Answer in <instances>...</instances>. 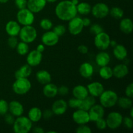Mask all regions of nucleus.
Segmentation results:
<instances>
[{
  "label": "nucleus",
  "instance_id": "c03bdc74",
  "mask_svg": "<svg viewBox=\"0 0 133 133\" xmlns=\"http://www.w3.org/2000/svg\"><path fill=\"white\" fill-rule=\"evenodd\" d=\"M79 101H80V99H78L75 97H74V98L70 99L67 103L70 107L72 108V109H77L78 106H79Z\"/></svg>",
  "mask_w": 133,
  "mask_h": 133
},
{
  "label": "nucleus",
  "instance_id": "423d86ee",
  "mask_svg": "<svg viewBox=\"0 0 133 133\" xmlns=\"http://www.w3.org/2000/svg\"><path fill=\"white\" fill-rule=\"evenodd\" d=\"M16 19L22 25H31L35 22V14L27 8L19 9L17 12Z\"/></svg>",
  "mask_w": 133,
  "mask_h": 133
},
{
  "label": "nucleus",
  "instance_id": "680f3d73",
  "mask_svg": "<svg viewBox=\"0 0 133 133\" xmlns=\"http://www.w3.org/2000/svg\"><path fill=\"white\" fill-rule=\"evenodd\" d=\"M48 133H51V132H53V133H57V132H56V131H48V132H47Z\"/></svg>",
  "mask_w": 133,
  "mask_h": 133
},
{
  "label": "nucleus",
  "instance_id": "0eeeda50",
  "mask_svg": "<svg viewBox=\"0 0 133 133\" xmlns=\"http://www.w3.org/2000/svg\"><path fill=\"white\" fill-rule=\"evenodd\" d=\"M123 118V116L119 112L116 111L111 112L108 114L105 119L107 127L112 130L117 129L122 125Z\"/></svg>",
  "mask_w": 133,
  "mask_h": 133
},
{
  "label": "nucleus",
  "instance_id": "ddd939ff",
  "mask_svg": "<svg viewBox=\"0 0 133 133\" xmlns=\"http://www.w3.org/2000/svg\"><path fill=\"white\" fill-rule=\"evenodd\" d=\"M72 118L74 122L77 125L87 124L90 122L88 112L81 109H77L73 113Z\"/></svg>",
  "mask_w": 133,
  "mask_h": 133
},
{
  "label": "nucleus",
  "instance_id": "f704fd0d",
  "mask_svg": "<svg viewBox=\"0 0 133 133\" xmlns=\"http://www.w3.org/2000/svg\"><path fill=\"white\" fill-rule=\"evenodd\" d=\"M109 14L116 19H122L124 14L123 9L118 6H114L109 10Z\"/></svg>",
  "mask_w": 133,
  "mask_h": 133
},
{
  "label": "nucleus",
  "instance_id": "f257e3e1",
  "mask_svg": "<svg viewBox=\"0 0 133 133\" xmlns=\"http://www.w3.org/2000/svg\"><path fill=\"white\" fill-rule=\"evenodd\" d=\"M55 12L57 18L64 22H68L77 14L76 6L70 0H64L58 3Z\"/></svg>",
  "mask_w": 133,
  "mask_h": 133
},
{
  "label": "nucleus",
  "instance_id": "f8f14e48",
  "mask_svg": "<svg viewBox=\"0 0 133 133\" xmlns=\"http://www.w3.org/2000/svg\"><path fill=\"white\" fill-rule=\"evenodd\" d=\"M105 108L101 105L95 104L88 110L90 120L92 122H96L98 119L103 118L105 115Z\"/></svg>",
  "mask_w": 133,
  "mask_h": 133
},
{
  "label": "nucleus",
  "instance_id": "4468645a",
  "mask_svg": "<svg viewBox=\"0 0 133 133\" xmlns=\"http://www.w3.org/2000/svg\"><path fill=\"white\" fill-rule=\"evenodd\" d=\"M27 55V64H28L31 67L38 66L42 61V53L38 51L36 49L29 51Z\"/></svg>",
  "mask_w": 133,
  "mask_h": 133
},
{
  "label": "nucleus",
  "instance_id": "2eb2a0df",
  "mask_svg": "<svg viewBox=\"0 0 133 133\" xmlns=\"http://www.w3.org/2000/svg\"><path fill=\"white\" fill-rule=\"evenodd\" d=\"M68 105L67 102L62 99H57L53 103L51 107V110L53 114L57 116L63 115L67 110Z\"/></svg>",
  "mask_w": 133,
  "mask_h": 133
},
{
  "label": "nucleus",
  "instance_id": "37998d69",
  "mask_svg": "<svg viewBox=\"0 0 133 133\" xmlns=\"http://www.w3.org/2000/svg\"><path fill=\"white\" fill-rule=\"evenodd\" d=\"M95 123H96V127L99 130H105L107 127L106 120L103 118L97 120L95 122Z\"/></svg>",
  "mask_w": 133,
  "mask_h": 133
},
{
  "label": "nucleus",
  "instance_id": "dca6fc26",
  "mask_svg": "<svg viewBox=\"0 0 133 133\" xmlns=\"http://www.w3.org/2000/svg\"><path fill=\"white\" fill-rule=\"evenodd\" d=\"M46 4V0H27V8L35 14L41 12Z\"/></svg>",
  "mask_w": 133,
  "mask_h": 133
},
{
  "label": "nucleus",
  "instance_id": "7ed1b4c3",
  "mask_svg": "<svg viewBox=\"0 0 133 133\" xmlns=\"http://www.w3.org/2000/svg\"><path fill=\"white\" fill-rule=\"evenodd\" d=\"M100 105L104 108H112L117 104L118 96L117 93L111 90H104L99 96Z\"/></svg>",
  "mask_w": 133,
  "mask_h": 133
},
{
  "label": "nucleus",
  "instance_id": "de8ad7c7",
  "mask_svg": "<svg viewBox=\"0 0 133 133\" xmlns=\"http://www.w3.org/2000/svg\"><path fill=\"white\" fill-rule=\"evenodd\" d=\"M4 116H5V118H4V119H5V122L6 124L12 125L13 123H14V120H15V118H14V116L12 115V114H11L10 113V114L6 113V114H5Z\"/></svg>",
  "mask_w": 133,
  "mask_h": 133
},
{
  "label": "nucleus",
  "instance_id": "79ce46f5",
  "mask_svg": "<svg viewBox=\"0 0 133 133\" xmlns=\"http://www.w3.org/2000/svg\"><path fill=\"white\" fill-rule=\"evenodd\" d=\"M18 42H18V38H16V36H10L9 38L8 39L7 41L8 45H9L10 48H12V49H14V48H16Z\"/></svg>",
  "mask_w": 133,
  "mask_h": 133
},
{
  "label": "nucleus",
  "instance_id": "f3484780",
  "mask_svg": "<svg viewBox=\"0 0 133 133\" xmlns=\"http://www.w3.org/2000/svg\"><path fill=\"white\" fill-rule=\"evenodd\" d=\"M87 88L88 89V94L94 97H99L100 95L105 90V88H104L102 83L96 81L89 83L87 85Z\"/></svg>",
  "mask_w": 133,
  "mask_h": 133
},
{
  "label": "nucleus",
  "instance_id": "5701e85b",
  "mask_svg": "<svg viewBox=\"0 0 133 133\" xmlns=\"http://www.w3.org/2000/svg\"><path fill=\"white\" fill-rule=\"evenodd\" d=\"M95 104H96V97L88 95L86 98L80 99L77 109L88 111Z\"/></svg>",
  "mask_w": 133,
  "mask_h": 133
},
{
  "label": "nucleus",
  "instance_id": "a19ab883",
  "mask_svg": "<svg viewBox=\"0 0 133 133\" xmlns=\"http://www.w3.org/2000/svg\"><path fill=\"white\" fill-rule=\"evenodd\" d=\"M122 124L124 125L125 127L129 129H131L133 127L132 118L130 116H125L123 118Z\"/></svg>",
  "mask_w": 133,
  "mask_h": 133
},
{
  "label": "nucleus",
  "instance_id": "a878e982",
  "mask_svg": "<svg viewBox=\"0 0 133 133\" xmlns=\"http://www.w3.org/2000/svg\"><path fill=\"white\" fill-rule=\"evenodd\" d=\"M110 62V56L105 51H101L96 56V62L99 67L108 66Z\"/></svg>",
  "mask_w": 133,
  "mask_h": 133
},
{
  "label": "nucleus",
  "instance_id": "20e7f679",
  "mask_svg": "<svg viewBox=\"0 0 133 133\" xmlns=\"http://www.w3.org/2000/svg\"><path fill=\"white\" fill-rule=\"evenodd\" d=\"M18 35L21 41L31 44L35 41L37 38V31L32 25H25L23 26V27H21Z\"/></svg>",
  "mask_w": 133,
  "mask_h": 133
},
{
  "label": "nucleus",
  "instance_id": "13d9d810",
  "mask_svg": "<svg viewBox=\"0 0 133 133\" xmlns=\"http://www.w3.org/2000/svg\"><path fill=\"white\" fill-rule=\"evenodd\" d=\"M71 1L72 2V3L74 4V5H75V6H76V5L79 3V0H71Z\"/></svg>",
  "mask_w": 133,
  "mask_h": 133
},
{
  "label": "nucleus",
  "instance_id": "09e8293b",
  "mask_svg": "<svg viewBox=\"0 0 133 133\" xmlns=\"http://www.w3.org/2000/svg\"><path fill=\"white\" fill-rule=\"evenodd\" d=\"M53 115H54V114H53L51 109H46L44 112H42V118L45 120L50 119Z\"/></svg>",
  "mask_w": 133,
  "mask_h": 133
},
{
  "label": "nucleus",
  "instance_id": "1a4fd4ad",
  "mask_svg": "<svg viewBox=\"0 0 133 133\" xmlns=\"http://www.w3.org/2000/svg\"><path fill=\"white\" fill-rule=\"evenodd\" d=\"M109 6L105 3H97L94 5L91 9V12L95 18L102 19L109 14Z\"/></svg>",
  "mask_w": 133,
  "mask_h": 133
},
{
  "label": "nucleus",
  "instance_id": "39448f33",
  "mask_svg": "<svg viewBox=\"0 0 133 133\" xmlns=\"http://www.w3.org/2000/svg\"><path fill=\"white\" fill-rule=\"evenodd\" d=\"M32 84L28 78H21L16 79L12 84V90L18 95H25L31 90Z\"/></svg>",
  "mask_w": 133,
  "mask_h": 133
},
{
  "label": "nucleus",
  "instance_id": "a18cd8bd",
  "mask_svg": "<svg viewBox=\"0 0 133 133\" xmlns=\"http://www.w3.org/2000/svg\"><path fill=\"white\" fill-rule=\"evenodd\" d=\"M125 93L127 97L132 99L133 97V84L132 83L127 86L125 90Z\"/></svg>",
  "mask_w": 133,
  "mask_h": 133
},
{
  "label": "nucleus",
  "instance_id": "3c124183",
  "mask_svg": "<svg viewBox=\"0 0 133 133\" xmlns=\"http://www.w3.org/2000/svg\"><path fill=\"white\" fill-rule=\"evenodd\" d=\"M77 50L80 53H82V54H87L88 52V48L87 45L82 44V45H79L78 46Z\"/></svg>",
  "mask_w": 133,
  "mask_h": 133
},
{
  "label": "nucleus",
  "instance_id": "603ef678",
  "mask_svg": "<svg viewBox=\"0 0 133 133\" xmlns=\"http://www.w3.org/2000/svg\"><path fill=\"white\" fill-rule=\"evenodd\" d=\"M82 21H83V23L84 27H88V26H90L91 25V20L90 19V18H82Z\"/></svg>",
  "mask_w": 133,
  "mask_h": 133
},
{
  "label": "nucleus",
  "instance_id": "7c9ffc66",
  "mask_svg": "<svg viewBox=\"0 0 133 133\" xmlns=\"http://www.w3.org/2000/svg\"><path fill=\"white\" fill-rule=\"evenodd\" d=\"M76 8L77 13H79L82 15H88L91 12V9H92L91 5L87 2L79 3L76 5Z\"/></svg>",
  "mask_w": 133,
  "mask_h": 133
},
{
  "label": "nucleus",
  "instance_id": "6e6d98bb",
  "mask_svg": "<svg viewBox=\"0 0 133 133\" xmlns=\"http://www.w3.org/2000/svg\"><path fill=\"white\" fill-rule=\"evenodd\" d=\"M117 42L116 41V40H110V46L112 47V48H114V47H115L116 45H117Z\"/></svg>",
  "mask_w": 133,
  "mask_h": 133
},
{
  "label": "nucleus",
  "instance_id": "72a5a7b5",
  "mask_svg": "<svg viewBox=\"0 0 133 133\" xmlns=\"http://www.w3.org/2000/svg\"><path fill=\"white\" fill-rule=\"evenodd\" d=\"M16 49L17 53H18L19 55L22 56L26 55L29 53V44L22 41L18 42Z\"/></svg>",
  "mask_w": 133,
  "mask_h": 133
},
{
  "label": "nucleus",
  "instance_id": "864d4df0",
  "mask_svg": "<svg viewBox=\"0 0 133 133\" xmlns=\"http://www.w3.org/2000/svg\"><path fill=\"white\" fill-rule=\"evenodd\" d=\"M32 132L35 133H44L45 132V131H44L42 127H38L37 126V127H35L32 129Z\"/></svg>",
  "mask_w": 133,
  "mask_h": 133
},
{
  "label": "nucleus",
  "instance_id": "49530a36",
  "mask_svg": "<svg viewBox=\"0 0 133 133\" xmlns=\"http://www.w3.org/2000/svg\"><path fill=\"white\" fill-rule=\"evenodd\" d=\"M27 0H15V5L18 9L27 8Z\"/></svg>",
  "mask_w": 133,
  "mask_h": 133
},
{
  "label": "nucleus",
  "instance_id": "cd10ccee",
  "mask_svg": "<svg viewBox=\"0 0 133 133\" xmlns=\"http://www.w3.org/2000/svg\"><path fill=\"white\" fill-rule=\"evenodd\" d=\"M36 79L39 83L42 84H45L51 83V75L50 73L45 70H42L37 71L36 74Z\"/></svg>",
  "mask_w": 133,
  "mask_h": 133
},
{
  "label": "nucleus",
  "instance_id": "052dcab7",
  "mask_svg": "<svg viewBox=\"0 0 133 133\" xmlns=\"http://www.w3.org/2000/svg\"><path fill=\"white\" fill-rule=\"evenodd\" d=\"M46 1L47 2H49V3H55L57 1H58V0H46Z\"/></svg>",
  "mask_w": 133,
  "mask_h": 133
},
{
  "label": "nucleus",
  "instance_id": "9b49d317",
  "mask_svg": "<svg viewBox=\"0 0 133 133\" xmlns=\"http://www.w3.org/2000/svg\"><path fill=\"white\" fill-rule=\"evenodd\" d=\"M42 42L45 46L53 47L58 44L59 36H57L53 31H46L41 38Z\"/></svg>",
  "mask_w": 133,
  "mask_h": 133
},
{
  "label": "nucleus",
  "instance_id": "f03ea898",
  "mask_svg": "<svg viewBox=\"0 0 133 133\" xmlns=\"http://www.w3.org/2000/svg\"><path fill=\"white\" fill-rule=\"evenodd\" d=\"M12 125L15 133H28L32 129V122L28 117L22 115L16 117Z\"/></svg>",
  "mask_w": 133,
  "mask_h": 133
},
{
  "label": "nucleus",
  "instance_id": "bb28decb",
  "mask_svg": "<svg viewBox=\"0 0 133 133\" xmlns=\"http://www.w3.org/2000/svg\"><path fill=\"white\" fill-rule=\"evenodd\" d=\"M113 55L119 61H123L127 57V50L124 45L117 44L113 49Z\"/></svg>",
  "mask_w": 133,
  "mask_h": 133
},
{
  "label": "nucleus",
  "instance_id": "bf43d9fd",
  "mask_svg": "<svg viewBox=\"0 0 133 133\" xmlns=\"http://www.w3.org/2000/svg\"><path fill=\"white\" fill-rule=\"evenodd\" d=\"M9 0H0V3H6Z\"/></svg>",
  "mask_w": 133,
  "mask_h": 133
},
{
  "label": "nucleus",
  "instance_id": "9d476101",
  "mask_svg": "<svg viewBox=\"0 0 133 133\" xmlns=\"http://www.w3.org/2000/svg\"><path fill=\"white\" fill-rule=\"evenodd\" d=\"M68 22V29L71 35H74V36H77L83 31V28L84 27L83 25L82 18H81L80 17L75 16Z\"/></svg>",
  "mask_w": 133,
  "mask_h": 133
},
{
  "label": "nucleus",
  "instance_id": "2f4dec72",
  "mask_svg": "<svg viewBox=\"0 0 133 133\" xmlns=\"http://www.w3.org/2000/svg\"><path fill=\"white\" fill-rule=\"evenodd\" d=\"M99 74L102 79H105V80H109L113 77L112 69L110 66H108L100 67Z\"/></svg>",
  "mask_w": 133,
  "mask_h": 133
},
{
  "label": "nucleus",
  "instance_id": "412c9836",
  "mask_svg": "<svg viewBox=\"0 0 133 133\" xmlns=\"http://www.w3.org/2000/svg\"><path fill=\"white\" fill-rule=\"evenodd\" d=\"M79 74L85 79H90L94 75V68L90 62H84L79 67Z\"/></svg>",
  "mask_w": 133,
  "mask_h": 133
},
{
  "label": "nucleus",
  "instance_id": "4be33fe9",
  "mask_svg": "<svg viewBox=\"0 0 133 133\" xmlns=\"http://www.w3.org/2000/svg\"><path fill=\"white\" fill-rule=\"evenodd\" d=\"M72 94L74 97L78 99H83L86 98L89 95L88 89L87 87L81 84H79L75 87L72 90Z\"/></svg>",
  "mask_w": 133,
  "mask_h": 133
},
{
  "label": "nucleus",
  "instance_id": "c85d7f7f",
  "mask_svg": "<svg viewBox=\"0 0 133 133\" xmlns=\"http://www.w3.org/2000/svg\"><path fill=\"white\" fill-rule=\"evenodd\" d=\"M119 29L125 34H131L133 29V23L131 19L128 18H123L119 23Z\"/></svg>",
  "mask_w": 133,
  "mask_h": 133
},
{
  "label": "nucleus",
  "instance_id": "b1692460",
  "mask_svg": "<svg viewBox=\"0 0 133 133\" xmlns=\"http://www.w3.org/2000/svg\"><path fill=\"white\" fill-rule=\"evenodd\" d=\"M43 94L48 98H53L58 94V87L51 83L44 84Z\"/></svg>",
  "mask_w": 133,
  "mask_h": 133
},
{
  "label": "nucleus",
  "instance_id": "393cba45",
  "mask_svg": "<svg viewBox=\"0 0 133 133\" xmlns=\"http://www.w3.org/2000/svg\"><path fill=\"white\" fill-rule=\"evenodd\" d=\"M32 74V67L26 64L21 66L20 68L15 71L14 76L16 79H21V78H28Z\"/></svg>",
  "mask_w": 133,
  "mask_h": 133
},
{
  "label": "nucleus",
  "instance_id": "8fccbe9b",
  "mask_svg": "<svg viewBox=\"0 0 133 133\" xmlns=\"http://www.w3.org/2000/svg\"><path fill=\"white\" fill-rule=\"evenodd\" d=\"M69 93V88L66 86L62 85L58 88V94L61 96H66Z\"/></svg>",
  "mask_w": 133,
  "mask_h": 133
},
{
  "label": "nucleus",
  "instance_id": "4c0bfd02",
  "mask_svg": "<svg viewBox=\"0 0 133 133\" xmlns=\"http://www.w3.org/2000/svg\"><path fill=\"white\" fill-rule=\"evenodd\" d=\"M90 32L94 35H97V34L103 31V28L102 27V26L100 25L98 23H94V24L90 25Z\"/></svg>",
  "mask_w": 133,
  "mask_h": 133
},
{
  "label": "nucleus",
  "instance_id": "aec40b11",
  "mask_svg": "<svg viewBox=\"0 0 133 133\" xmlns=\"http://www.w3.org/2000/svg\"><path fill=\"white\" fill-rule=\"evenodd\" d=\"M113 76L118 79H122L127 76L129 74V68L125 64H119L116 65L112 69Z\"/></svg>",
  "mask_w": 133,
  "mask_h": 133
},
{
  "label": "nucleus",
  "instance_id": "a211bd4d",
  "mask_svg": "<svg viewBox=\"0 0 133 133\" xmlns=\"http://www.w3.org/2000/svg\"><path fill=\"white\" fill-rule=\"evenodd\" d=\"M20 29V24L17 21L10 20L5 25V31L9 36H18Z\"/></svg>",
  "mask_w": 133,
  "mask_h": 133
},
{
  "label": "nucleus",
  "instance_id": "c756f323",
  "mask_svg": "<svg viewBox=\"0 0 133 133\" xmlns=\"http://www.w3.org/2000/svg\"><path fill=\"white\" fill-rule=\"evenodd\" d=\"M29 119L33 123L38 122L42 118V111L37 107H32L28 112Z\"/></svg>",
  "mask_w": 133,
  "mask_h": 133
},
{
  "label": "nucleus",
  "instance_id": "ea45409f",
  "mask_svg": "<svg viewBox=\"0 0 133 133\" xmlns=\"http://www.w3.org/2000/svg\"><path fill=\"white\" fill-rule=\"evenodd\" d=\"M77 133H91L92 130L87 124L79 125V127L76 129Z\"/></svg>",
  "mask_w": 133,
  "mask_h": 133
},
{
  "label": "nucleus",
  "instance_id": "6e6552de",
  "mask_svg": "<svg viewBox=\"0 0 133 133\" xmlns=\"http://www.w3.org/2000/svg\"><path fill=\"white\" fill-rule=\"evenodd\" d=\"M110 37L107 32H103L95 35L94 45L101 51H105L110 47Z\"/></svg>",
  "mask_w": 133,
  "mask_h": 133
},
{
  "label": "nucleus",
  "instance_id": "c9c22d12",
  "mask_svg": "<svg viewBox=\"0 0 133 133\" xmlns=\"http://www.w3.org/2000/svg\"><path fill=\"white\" fill-rule=\"evenodd\" d=\"M40 26L42 29L46 31L51 29L53 27V23L48 18H43L40 22Z\"/></svg>",
  "mask_w": 133,
  "mask_h": 133
},
{
  "label": "nucleus",
  "instance_id": "5fc2aeb1",
  "mask_svg": "<svg viewBox=\"0 0 133 133\" xmlns=\"http://www.w3.org/2000/svg\"><path fill=\"white\" fill-rule=\"evenodd\" d=\"M36 50L40 52V53H42L43 52L45 51V45H44L43 44H38V45H37V47H36Z\"/></svg>",
  "mask_w": 133,
  "mask_h": 133
},
{
  "label": "nucleus",
  "instance_id": "58836bf2",
  "mask_svg": "<svg viewBox=\"0 0 133 133\" xmlns=\"http://www.w3.org/2000/svg\"><path fill=\"white\" fill-rule=\"evenodd\" d=\"M53 31L58 36H62L65 34L66 31V27L63 25H57L55 27H53Z\"/></svg>",
  "mask_w": 133,
  "mask_h": 133
},
{
  "label": "nucleus",
  "instance_id": "e433bc0d",
  "mask_svg": "<svg viewBox=\"0 0 133 133\" xmlns=\"http://www.w3.org/2000/svg\"><path fill=\"white\" fill-rule=\"evenodd\" d=\"M9 112V103L5 99H0V115L4 116Z\"/></svg>",
  "mask_w": 133,
  "mask_h": 133
},
{
  "label": "nucleus",
  "instance_id": "6ab92c4d",
  "mask_svg": "<svg viewBox=\"0 0 133 133\" xmlns=\"http://www.w3.org/2000/svg\"><path fill=\"white\" fill-rule=\"evenodd\" d=\"M9 111L14 117H18L23 114L24 107L20 102L14 100L9 103Z\"/></svg>",
  "mask_w": 133,
  "mask_h": 133
},
{
  "label": "nucleus",
  "instance_id": "473e14b6",
  "mask_svg": "<svg viewBox=\"0 0 133 133\" xmlns=\"http://www.w3.org/2000/svg\"><path fill=\"white\" fill-rule=\"evenodd\" d=\"M117 104L120 108L123 109H129L132 107V99L127 97H118Z\"/></svg>",
  "mask_w": 133,
  "mask_h": 133
},
{
  "label": "nucleus",
  "instance_id": "4d7b16f0",
  "mask_svg": "<svg viewBox=\"0 0 133 133\" xmlns=\"http://www.w3.org/2000/svg\"><path fill=\"white\" fill-rule=\"evenodd\" d=\"M130 117L133 118V107L130 108Z\"/></svg>",
  "mask_w": 133,
  "mask_h": 133
}]
</instances>
